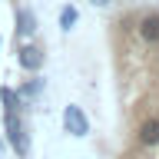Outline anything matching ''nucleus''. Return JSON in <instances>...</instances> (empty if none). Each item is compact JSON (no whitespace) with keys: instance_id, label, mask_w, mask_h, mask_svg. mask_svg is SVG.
<instances>
[{"instance_id":"6e6552de","label":"nucleus","mask_w":159,"mask_h":159,"mask_svg":"<svg viewBox=\"0 0 159 159\" xmlns=\"http://www.w3.org/2000/svg\"><path fill=\"white\" fill-rule=\"evenodd\" d=\"M76 20H80L76 7H63L60 10V30H63V33H70V30L76 27Z\"/></svg>"},{"instance_id":"f257e3e1","label":"nucleus","mask_w":159,"mask_h":159,"mask_svg":"<svg viewBox=\"0 0 159 159\" xmlns=\"http://www.w3.org/2000/svg\"><path fill=\"white\" fill-rule=\"evenodd\" d=\"M3 133H7L10 149H13L20 159H27V156H30V136H27V123L20 119V113L3 109Z\"/></svg>"},{"instance_id":"0eeeda50","label":"nucleus","mask_w":159,"mask_h":159,"mask_svg":"<svg viewBox=\"0 0 159 159\" xmlns=\"http://www.w3.org/2000/svg\"><path fill=\"white\" fill-rule=\"evenodd\" d=\"M0 103H3V109H13V113H20L27 106L23 96H20V89H13V86H0Z\"/></svg>"},{"instance_id":"20e7f679","label":"nucleus","mask_w":159,"mask_h":159,"mask_svg":"<svg viewBox=\"0 0 159 159\" xmlns=\"http://www.w3.org/2000/svg\"><path fill=\"white\" fill-rule=\"evenodd\" d=\"M43 50L40 47H33V43H23V47L17 50V63L23 70H27V73H40V70H43Z\"/></svg>"},{"instance_id":"9d476101","label":"nucleus","mask_w":159,"mask_h":159,"mask_svg":"<svg viewBox=\"0 0 159 159\" xmlns=\"http://www.w3.org/2000/svg\"><path fill=\"white\" fill-rule=\"evenodd\" d=\"M86 3H93V7H109L113 0H86Z\"/></svg>"},{"instance_id":"7ed1b4c3","label":"nucleus","mask_w":159,"mask_h":159,"mask_svg":"<svg viewBox=\"0 0 159 159\" xmlns=\"http://www.w3.org/2000/svg\"><path fill=\"white\" fill-rule=\"evenodd\" d=\"M136 33L143 43H149V47H159V10H149L146 17L136 23Z\"/></svg>"},{"instance_id":"f03ea898","label":"nucleus","mask_w":159,"mask_h":159,"mask_svg":"<svg viewBox=\"0 0 159 159\" xmlns=\"http://www.w3.org/2000/svg\"><path fill=\"white\" fill-rule=\"evenodd\" d=\"M63 129H66L70 136H76V139H83L89 133V116L83 113V106L70 103V106L63 109Z\"/></svg>"},{"instance_id":"39448f33","label":"nucleus","mask_w":159,"mask_h":159,"mask_svg":"<svg viewBox=\"0 0 159 159\" xmlns=\"http://www.w3.org/2000/svg\"><path fill=\"white\" fill-rule=\"evenodd\" d=\"M136 143L143 149H156L159 146V116H149L136 126Z\"/></svg>"},{"instance_id":"423d86ee","label":"nucleus","mask_w":159,"mask_h":159,"mask_svg":"<svg viewBox=\"0 0 159 159\" xmlns=\"http://www.w3.org/2000/svg\"><path fill=\"white\" fill-rule=\"evenodd\" d=\"M33 33H37V13L27 10V7H20L17 10V37L27 40V37H33Z\"/></svg>"},{"instance_id":"1a4fd4ad","label":"nucleus","mask_w":159,"mask_h":159,"mask_svg":"<svg viewBox=\"0 0 159 159\" xmlns=\"http://www.w3.org/2000/svg\"><path fill=\"white\" fill-rule=\"evenodd\" d=\"M40 89H43V80L33 73V80H27V83L20 86V96H23V103H27V99H33V96H40Z\"/></svg>"}]
</instances>
